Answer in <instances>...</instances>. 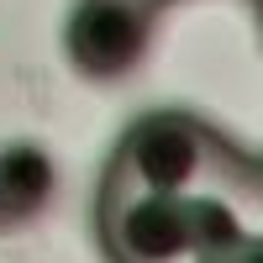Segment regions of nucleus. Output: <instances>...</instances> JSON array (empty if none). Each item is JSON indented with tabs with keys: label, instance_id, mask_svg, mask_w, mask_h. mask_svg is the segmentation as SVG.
<instances>
[{
	"label": "nucleus",
	"instance_id": "1",
	"mask_svg": "<svg viewBox=\"0 0 263 263\" xmlns=\"http://www.w3.org/2000/svg\"><path fill=\"white\" fill-rule=\"evenodd\" d=\"M105 179L158 195H195L205 184H237L253 195V158L190 111H153L121 132Z\"/></svg>",
	"mask_w": 263,
	"mask_h": 263
},
{
	"label": "nucleus",
	"instance_id": "4",
	"mask_svg": "<svg viewBox=\"0 0 263 263\" xmlns=\"http://www.w3.org/2000/svg\"><path fill=\"white\" fill-rule=\"evenodd\" d=\"M253 205H263V158H253Z\"/></svg>",
	"mask_w": 263,
	"mask_h": 263
},
{
	"label": "nucleus",
	"instance_id": "5",
	"mask_svg": "<svg viewBox=\"0 0 263 263\" xmlns=\"http://www.w3.org/2000/svg\"><path fill=\"white\" fill-rule=\"evenodd\" d=\"M258 11H263V0H258Z\"/></svg>",
	"mask_w": 263,
	"mask_h": 263
},
{
	"label": "nucleus",
	"instance_id": "3",
	"mask_svg": "<svg viewBox=\"0 0 263 263\" xmlns=\"http://www.w3.org/2000/svg\"><path fill=\"white\" fill-rule=\"evenodd\" d=\"M58 195V168L37 142L0 147V232H21L42 221V211Z\"/></svg>",
	"mask_w": 263,
	"mask_h": 263
},
{
	"label": "nucleus",
	"instance_id": "2",
	"mask_svg": "<svg viewBox=\"0 0 263 263\" xmlns=\"http://www.w3.org/2000/svg\"><path fill=\"white\" fill-rule=\"evenodd\" d=\"M158 11L147 0H79L69 27H63V53L84 79H126L153 48Z\"/></svg>",
	"mask_w": 263,
	"mask_h": 263
}]
</instances>
